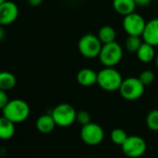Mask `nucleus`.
Instances as JSON below:
<instances>
[{
    "label": "nucleus",
    "mask_w": 158,
    "mask_h": 158,
    "mask_svg": "<svg viewBox=\"0 0 158 158\" xmlns=\"http://www.w3.org/2000/svg\"><path fill=\"white\" fill-rule=\"evenodd\" d=\"M122 74L114 67H104L98 73L97 84L105 91L114 92L119 90L123 82Z\"/></svg>",
    "instance_id": "nucleus-1"
},
{
    "label": "nucleus",
    "mask_w": 158,
    "mask_h": 158,
    "mask_svg": "<svg viewBox=\"0 0 158 158\" xmlns=\"http://www.w3.org/2000/svg\"><path fill=\"white\" fill-rule=\"evenodd\" d=\"M3 115L13 123H22L25 121L30 114V107L28 103L21 99L10 101L2 110Z\"/></svg>",
    "instance_id": "nucleus-2"
},
{
    "label": "nucleus",
    "mask_w": 158,
    "mask_h": 158,
    "mask_svg": "<svg viewBox=\"0 0 158 158\" xmlns=\"http://www.w3.org/2000/svg\"><path fill=\"white\" fill-rule=\"evenodd\" d=\"M102 48V43L98 35L93 34H86L78 41V50L83 57L87 59L98 58Z\"/></svg>",
    "instance_id": "nucleus-3"
},
{
    "label": "nucleus",
    "mask_w": 158,
    "mask_h": 158,
    "mask_svg": "<svg viewBox=\"0 0 158 158\" xmlns=\"http://www.w3.org/2000/svg\"><path fill=\"white\" fill-rule=\"evenodd\" d=\"M123 54L122 47L116 41H114L102 45L98 58L104 67H114L121 61Z\"/></svg>",
    "instance_id": "nucleus-4"
},
{
    "label": "nucleus",
    "mask_w": 158,
    "mask_h": 158,
    "mask_svg": "<svg viewBox=\"0 0 158 158\" xmlns=\"http://www.w3.org/2000/svg\"><path fill=\"white\" fill-rule=\"evenodd\" d=\"M145 86L140 82L139 77H127L124 79L119 89L120 95L127 101L139 100L144 93Z\"/></svg>",
    "instance_id": "nucleus-5"
},
{
    "label": "nucleus",
    "mask_w": 158,
    "mask_h": 158,
    "mask_svg": "<svg viewBox=\"0 0 158 158\" xmlns=\"http://www.w3.org/2000/svg\"><path fill=\"white\" fill-rule=\"evenodd\" d=\"M76 113L73 105L69 103H60L53 109L51 115L57 126L67 127L73 125L76 120Z\"/></svg>",
    "instance_id": "nucleus-6"
},
{
    "label": "nucleus",
    "mask_w": 158,
    "mask_h": 158,
    "mask_svg": "<svg viewBox=\"0 0 158 158\" xmlns=\"http://www.w3.org/2000/svg\"><path fill=\"white\" fill-rule=\"evenodd\" d=\"M80 138L86 144L95 146L103 140L104 131L100 125L90 122L82 127L80 130Z\"/></svg>",
    "instance_id": "nucleus-7"
},
{
    "label": "nucleus",
    "mask_w": 158,
    "mask_h": 158,
    "mask_svg": "<svg viewBox=\"0 0 158 158\" xmlns=\"http://www.w3.org/2000/svg\"><path fill=\"white\" fill-rule=\"evenodd\" d=\"M146 25L144 18L135 11L124 16L123 29L127 35H139L141 36Z\"/></svg>",
    "instance_id": "nucleus-8"
},
{
    "label": "nucleus",
    "mask_w": 158,
    "mask_h": 158,
    "mask_svg": "<svg viewBox=\"0 0 158 158\" xmlns=\"http://www.w3.org/2000/svg\"><path fill=\"white\" fill-rule=\"evenodd\" d=\"M123 152L131 158H138L146 152V142L139 136H128L126 141L121 146Z\"/></svg>",
    "instance_id": "nucleus-9"
},
{
    "label": "nucleus",
    "mask_w": 158,
    "mask_h": 158,
    "mask_svg": "<svg viewBox=\"0 0 158 158\" xmlns=\"http://www.w3.org/2000/svg\"><path fill=\"white\" fill-rule=\"evenodd\" d=\"M19 16V8L13 1L7 0L0 5V25L7 26L13 23Z\"/></svg>",
    "instance_id": "nucleus-10"
},
{
    "label": "nucleus",
    "mask_w": 158,
    "mask_h": 158,
    "mask_svg": "<svg viewBox=\"0 0 158 158\" xmlns=\"http://www.w3.org/2000/svg\"><path fill=\"white\" fill-rule=\"evenodd\" d=\"M141 37L143 42L153 47L158 46V18H154L149 22H146Z\"/></svg>",
    "instance_id": "nucleus-11"
},
{
    "label": "nucleus",
    "mask_w": 158,
    "mask_h": 158,
    "mask_svg": "<svg viewBox=\"0 0 158 158\" xmlns=\"http://www.w3.org/2000/svg\"><path fill=\"white\" fill-rule=\"evenodd\" d=\"M76 80L82 87H91L97 84L98 73L91 68H82L76 74Z\"/></svg>",
    "instance_id": "nucleus-12"
},
{
    "label": "nucleus",
    "mask_w": 158,
    "mask_h": 158,
    "mask_svg": "<svg viewBox=\"0 0 158 158\" xmlns=\"http://www.w3.org/2000/svg\"><path fill=\"white\" fill-rule=\"evenodd\" d=\"M136 55L138 60L142 63H150L156 58L154 47L145 42L141 44V46L136 52Z\"/></svg>",
    "instance_id": "nucleus-13"
},
{
    "label": "nucleus",
    "mask_w": 158,
    "mask_h": 158,
    "mask_svg": "<svg viewBox=\"0 0 158 158\" xmlns=\"http://www.w3.org/2000/svg\"><path fill=\"white\" fill-rule=\"evenodd\" d=\"M137 5L134 0H113L114 10L122 16H127L135 11Z\"/></svg>",
    "instance_id": "nucleus-14"
},
{
    "label": "nucleus",
    "mask_w": 158,
    "mask_h": 158,
    "mask_svg": "<svg viewBox=\"0 0 158 158\" xmlns=\"http://www.w3.org/2000/svg\"><path fill=\"white\" fill-rule=\"evenodd\" d=\"M15 134V123L4 115L0 117V139L7 140Z\"/></svg>",
    "instance_id": "nucleus-15"
},
{
    "label": "nucleus",
    "mask_w": 158,
    "mask_h": 158,
    "mask_svg": "<svg viewBox=\"0 0 158 158\" xmlns=\"http://www.w3.org/2000/svg\"><path fill=\"white\" fill-rule=\"evenodd\" d=\"M55 120L51 114H43L39 116L36 120V128L39 132L43 134H48L53 131L56 127Z\"/></svg>",
    "instance_id": "nucleus-16"
},
{
    "label": "nucleus",
    "mask_w": 158,
    "mask_h": 158,
    "mask_svg": "<svg viewBox=\"0 0 158 158\" xmlns=\"http://www.w3.org/2000/svg\"><path fill=\"white\" fill-rule=\"evenodd\" d=\"M16 85V77L12 73L0 72V89L8 91L12 89Z\"/></svg>",
    "instance_id": "nucleus-17"
},
{
    "label": "nucleus",
    "mask_w": 158,
    "mask_h": 158,
    "mask_svg": "<svg viewBox=\"0 0 158 158\" xmlns=\"http://www.w3.org/2000/svg\"><path fill=\"white\" fill-rule=\"evenodd\" d=\"M98 37L102 43V45L108 44V43L115 41L116 32L114 27L110 25H103L102 27L100 28L98 32Z\"/></svg>",
    "instance_id": "nucleus-18"
},
{
    "label": "nucleus",
    "mask_w": 158,
    "mask_h": 158,
    "mask_svg": "<svg viewBox=\"0 0 158 158\" xmlns=\"http://www.w3.org/2000/svg\"><path fill=\"white\" fill-rule=\"evenodd\" d=\"M143 43L142 37L139 35H128L125 41V47L130 53H136L141 44Z\"/></svg>",
    "instance_id": "nucleus-19"
},
{
    "label": "nucleus",
    "mask_w": 158,
    "mask_h": 158,
    "mask_svg": "<svg viewBox=\"0 0 158 158\" xmlns=\"http://www.w3.org/2000/svg\"><path fill=\"white\" fill-rule=\"evenodd\" d=\"M146 125L152 131L158 132V109L152 110L146 116Z\"/></svg>",
    "instance_id": "nucleus-20"
},
{
    "label": "nucleus",
    "mask_w": 158,
    "mask_h": 158,
    "mask_svg": "<svg viewBox=\"0 0 158 158\" xmlns=\"http://www.w3.org/2000/svg\"><path fill=\"white\" fill-rule=\"evenodd\" d=\"M110 137H111L112 141L114 144L122 146V144L126 141V139H127L128 136H127V132L124 129H122V128H114V129L112 130Z\"/></svg>",
    "instance_id": "nucleus-21"
},
{
    "label": "nucleus",
    "mask_w": 158,
    "mask_h": 158,
    "mask_svg": "<svg viewBox=\"0 0 158 158\" xmlns=\"http://www.w3.org/2000/svg\"><path fill=\"white\" fill-rule=\"evenodd\" d=\"M154 78H155V75L152 70H144L139 75V79L145 87L152 84L154 81Z\"/></svg>",
    "instance_id": "nucleus-22"
},
{
    "label": "nucleus",
    "mask_w": 158,
    "mask_h": 158,
    "mask_svg": "<svg viewBox=\"0 0 158 158\" xmlns=\"http://www.w3.org/2000/svg\"><path fill=\"white\" fill-rule=\"evenodd\" d=\"M75 121H77V123L79 125H81L83 127L91 122V116L89 112H87L85 110H81L76 113V120Z\"/></svg>",
    "instance_id": "nucleus-23"
},
{
    "label": "nucleus",
    "mask_w": 158,
    "mask_h": 158,
    "mask_svg": "<svg viewBox=\"0 0 158 158\" xmlns=\"http://www.w3.org/2000/svg\"><path fill=\"white\" fill-rule=\"evenodd\" d=\"M9 102L10 100H9V96L7 92L5 90L0 89V110H3Z\"/></svg>",
    "instance_id": "nucleus-24"
},
{
    "label": "nucleus",
    "mask_w": 158,
    "mask_h": 158,
    "mask_svg": "<svg viewBox=\"0 0 158 158\" xmlns=\"http://www.w3.org/2000/svg\"><path fill=\"white\" fill-rule=\"evenodd\" d=\"M134 1H135L137 6H139V7H145V6H148L152 2V0H134Z\"/></svg>",
    "instance_id": "nucleus-25"
},
{
    "label": "nucleus",
    "mask_w": 158,
    "mask_h": 158,
    "mask_svg": "<svg viewBox=\"0 0 158 158\" xmlns=\"http://www.w3.org/2000/svg\"><path fill=\"white\" fill-rule=\"evenodd\" d=\"M43 1L44 0H28V3L32 7H37V6H40L43 3Z\"/></svg>",
    "instance_id": "nucleus-26"
},
{
    "label": "nucleus",
    "mask_w": 158,
    "mask_h": 158,
    "mask_svg": "<svg viewBox=\"0 0 158 158\" xmlns=\"http://www.w3.org/2000/svg\"><path fill=\"white\" fill-rule=\"evenodd\" d=\"M5 35H6V33L3 28V25H0V41H2L5 38Z\"/></svg>",
    "instance_id": "nucleus-27"
},
{
    "label": "nucleus",
    "mask_w": 158,
    "mask_h": 158,
    "mask_svg": "<svg viewBox=\"0 0 158 158\" xmlns=\"http://www.w3.org/2000/svg\"><path fill=\"white\" fill-rule=\"evenodd\" d=\"M155 65H156V67H157V69H158V54H157V56H156V58H155Z\"/></svg>",
    "instance_id": "nucleus-28"
},
{
    "label": "nucleus",
    "mask_w": 158,
    "mask_h": 158,
    "mask_svg": "<svg viewBox=\"0 0 158 158\" xmlns=\"http://www.w3.org/2000/svg\"><path fill=\"white\" fill-rule=\"evenodd\" d=\"M5 1H7V0H0V5H1L2 3H4Z\"/></svg>",
    "instance_id": "nucleus-29"
}]
</instances>
